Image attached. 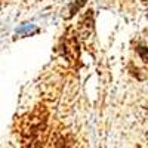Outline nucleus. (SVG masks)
<instances>
[{"label":"nucleus","instance_id":"nucleus-1","mask_svg":"<svg viewBox=\"0 0 148 148\" xmlns=\"http://www.w3.org/2000/svg\"><path fill=\"white\" fill-rule=\"evenodd\" d=\"M40 31L39 27H36L34 24H22L19 28H16V36H33Z\"/></svg>","mask_w":148,"mask_h":148},{"label":"nucleus","instance_id":"nucleus-3","mask_svg":"<svg viewBox=\"0 0 148 148\" xmlns=\"http://www.w3.org/2000/svg\"><path fill=\"white\" fill-rule=\"evenodd\" d=\"M136 53L139 55V58L144 61L145 64H148V47L147 46H144V45L136 46Z\"/></svg>","mask_w":148,"mask_h":148},{"label":"nucleus","instance_id":"nucleus-4","mask_svg":"<svg viewBox=\"0 0 148 148\" xmlns=\"http://www.w3.org/2000/svg\"><path fill=\"white\" fill-rule=\"evenodd\" d=\"M147 18H148V10H147Z\"/></svg>","mask_w":148,"mask_h":148},{"label":"nucleus","instance_id":"nucleus-5","mask_svg":"<svg viewBox=\"0 0 148 148\" xmlns=\"http://www.w3.org/2000/svg\"><path fill=\"white\" fill-rule=\"evenodd\" d=\"M142 2H148V0H142Z\"/></svg>","mask_w":148,"mask_h":148},{"label":"nucleus","instance_id":"nucleus-2","mask_svg":"<svg viewBox=\"0 0 148 148\" xmlns=\"http://www.w3.org/2000/svg\"><path fill=\"white\" fill-rule=\"evenodd\" d=\"M86 2H88V0H74V2L68 6V12H70V14H68L65 18H67V19L73 18L74 15H76V12H79V10L86 5Z\"/></svg>","mask_w":148,"mask_h":148}]
</instances>
